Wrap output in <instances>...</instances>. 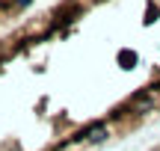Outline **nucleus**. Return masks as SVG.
<instances>
[{"label": "nucleus", "instance_id": "f257e3e1", "mask_svg": "<svg viewBox=\"0 0 160 151\" xmlns=\"http://www.w3.org/2000/svg\"><path fill=\"white\" fill-rule=\"evenodd\" d=\"M30 0H15V9H21V6H27Z\"/></svg>", "mask_w": 160, "mask_h": 151}]
</instances>
